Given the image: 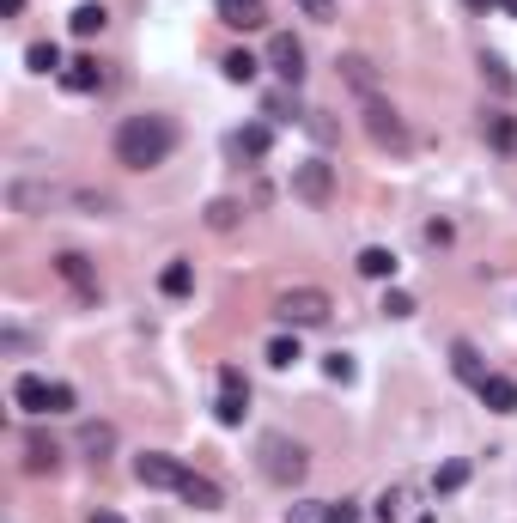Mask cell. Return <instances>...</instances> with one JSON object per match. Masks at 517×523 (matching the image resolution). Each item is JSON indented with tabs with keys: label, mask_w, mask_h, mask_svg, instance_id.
<instances>
[{
	"label": "cell",
	"mask_w": 517,
	"mask_h": 523,
	"mask_svg": "<svg viewBox=\"0 0 517 523\" xmlns=\"http://www.w3.org/2000/svg\"><path fill=\"white\" fill-rule=\"evenodd\" d=\"M171 146H177V122L171 116H128L116 128V159L128 171H153L171 159Z\"/></svg>",
	"instance_id": "cell-1"
},
{
	"label": "cell",
	"mask_w": 517,
	"mask_h": 523,
	"mask_svg": "<svg viewBox=\"0 0 517 523\" xmlns=\"http://www.w3.org/2000/svg\"><path fill=\"white\" fill-rule=\"evenodd\" d=\"M256 469L274 481V487H299L311 475V451L299 438H286V432H262L256 438Z\"/></svg>",
	"instance_id": "cell-2"
},
{
	"label": "cell",
	"mask_w": 517,
	"mask_h": 523,
	"mask_svg": "<svg viewBox=\"0 0 517 523\" xmlns=\"http://www.w3.org/2000/svg\"><path fill=\"white\" fill-rule=\"evenodd\" d=\"M329 292L323 286H286L280 298H274V317L280 323H292V329H317V323H329Z\"/></svg>",
	"instance_id": "cell-3"
},
{
	"label": "cell",
	"mask_w": 517,
	"mask_h": 523,
	"mask_svg": "<svg viewBox=\"0 0 517 523\" xmlns=\"http://www.w3.org/2000/svg\"><path fill=\"white\" fill-rule=\"evenodd\" d=\"M365 134H372V146H384V153H402L408 146V122L384 98H365Z\"/></svg>",
	"instance_id": "cell-4"
},
{
	"label": "cell",
	"mask_w": 517,
	"mask_h": 523,
	"mask_svg": "<svg viewBox=\"0 0 517 523\" xmlns=\"http://www.w3.org/2000/svg\"><path fill=\"white\" fill-rule=\"evenodd\" d=\"M292 195H299L305 207H329V201H335V165H329V159L292 165Z\"/></svg>",
	"instance_id": "cell-5"
},
{
	"label": "cell",
	"mask_w": 517,
	"mask_h": 523,
	"mask_svg": "<svg viewBox=\"0 0 517 523\" xmlns=\"http://www.w3.org/2000/svg\"><path fill=\"white\" fill-rule=\"evenodd\" d=\"M268 67L280 73L292 92H299V86H305V43L292 37V31H274V37H268Z\"/></svg>",
	"instance_id": "cell-6"
},
{
	"label": "cell",
	"mask_w": 517,
	"mask_h": 523,
	"mask_svg": "<svg viewBox=\"0 0 517 523\" xmlns=\"http://www.w3.org/2000/svg\"><path fill=\"white\" fill-rule=\"evenodd\" d=\"M213 414H219V426H244V414H250V384H244L238 365L219 371V402H213Z\"/></svg>",
	"instance_id": "cell-7"
},
{
	"label": "cell",
	"mask_w": 517,
	"mask_h": 523,
	"mask_svg": "<svg viewBox=\"0 0 517 523\" xmlns=\"http://www.w3.org/2000/svg\"><path fill=\"white\" fill-rule=\"evenodd\" d=\"M286 523H359L353 499H299L286 505Z\"/></svg>",
	"instance_id": "cell-8"
},
{
	"label": "cell",
	"mask_w": 517,
	"mask_h": 523,
	"mask_svg": "<svg viewBox=\"0 0 517 523\" xmlns=\"http://www.w3.org/2000/svg\"><path fill=\"white\" fill-rule=\"evenodd\" d=\"M134 475H140L146 487H171V493H177L189 469H183L177 457H165V451H146V457H134Z\"/></svg>",
	"instance_id": "cell-9"
},
{
	"label": "cell",
	"mask_w": 517,
	"mask_h": 523,
	"mask_svg": "<svg viewBox=\"0 0 517 523\" xmlns=\"http://www.w3.org/2000/svg\"><path fill=\"white\" fill-rule=\"evenodd\" d=\"M55 274L80 292V298H98V274H92V262H86L80 250H61V256H55Z\"/></svg>",
	"instance_id": "cell-10"
},
{
	"label": "cell",
	"mask_w": 517,
	"mask_h": 523,
	"mask_svg": "<svg viewBox=\"0 0 517 523\" xmlns=\"http://www.w3.org/2000/svg\"><path fill=\"white\" fill-rule=\"evenodd\" d=\"M219 25H232V31H262V25H268V7H262V0H219Z\"/></svg>",
	"instance_id": "cell-11"
},
{
	"label": "cell",
	"mask_w": 517,
	"mask_h": 523,
	"mask_svg": "<svg viewBox=\"0 0 517 523\" xmlns=\"http://www.w3.org/2000/svg\"><path fill=\"white\" fill-rule=\"evenodd\" d=\"M177 493H183V499H189L195 511H219V505H226V493H219V481H213V475H195V469L183 475V487H177Z\"/></svg>",
	"instance_id": "cell-12"
},
{
	"label": "cell",
	"mask_w": 517,
	"mask_h": 523,
	"mask_svg": "<svg viewBox=\"0 0 517 523\" xmlns=\"http://www.w3.org/2000/svg\"><path fill=\"white\" fill-rule=\"evenodd\" d=\"M475 396H481L493 414H517V384H511V378H499V371H487V378L475 384Z\"/></svg>",
	"instance_id": "cell-13"
},
{
	"label": "cell",
	"mask_w": 517,
	"mask_h": 523,
	"mask_svg": "<svg viewBox=\"0 0 517 523\" xmlns=\"http://www.w3.org/2000/svg\"><path fill=\"white\" fill-rule=\"evenodd\" d=\"M335 67H341V80H347V86H353L359 98H378V67L365 61V55H341Z\"/></svg>",
	"instance_id": "cell-14"
},
{
	"label": "cell",
	"mask_w": 517,
	"mask_h": 523,
	"mask_svg": "<svg viewBox=\"0 0 517 523\" xmlns=\"http://www.w3.org/2000/svg\"><path fill=\"white\" fill-rule=\"evenodd\" d=\"M61 86H67V92H98V86H104V67H98L92 55H80V61L61 67Z\"/></svg>",
	"instance_id": "cell-15"
},
{
	"label": "cell",
	"mask_w": 517,
	"mask_h": 523,
	"mask_svg": "<svg viewBox=\"0 0 517 523\" xmlns=\"http://www.w3.org/2000/svg\"><path fill=\"white\" fill-rule=\"evenodd\" d=\"M268 146H274V134H268V128L256 122V128H238V134L226 140V153H232V159H262Z\"/></svg>",
	"instance_id": "cell-16"
},
{
	"label": "cell",
	"mask_w": 517,
	"mask_h": 523,
	"mask_svg": "<svg viewBox=\"0 0 517 523\" xmlns=\"http://www.w3.org/2000/svg\"><path fill=\"white\" fill-rule=\"evenodd\" d=\"M49 396H55V384H43V378H31V371H25V378L13 384V402H19L25 414H49Z\"/></svg>",
	"instance_id": "cell-17"
},
{
	"label": "cell",
	"mask_w": 517,
	"mask_h": 523,
	"mask_svg": "<svg viewBox=\"0 0 517 523\" xmlns=\"http://www.w3.org/2000/svg\"><path fill=\"white\" fill-rule=\"evenodd\" d=\"M353 268H359V274H365V280H390V274H396V268H402V262H396V250H384V244H365V250H359V262H353Z\"/></svg>",
	"instance_id": "cell-18"
},
{
	"label": "cell",
	"mask_w": 517,
	"mask_h": 523,
	"mask_svg": "<svg viewBox=\"0 0 517 523\" xmlns=\"http://www.w3.org/2000/svg\"><path fill=\"white\" fill-rule=\"evenodd\" d=\"M55 463H61V451H55V438L31 432V438H25V469H31V475H49Z\"/></svg>",
	"instance_id": "cell-19"
},
{
	"label": "cell",
	"mask_w": 517,
	"mask_h": 523,
	"mask_svg": "<svg viewBox=\"0 0 517 523\" xmlns=\"http://www.w3.org/2000/svg\"><path fill=\"white\" fill-rule=\"evenodd\" d=\"M67 25H73V37H98V31L110 25V13L98 7V0H86V7H73V19H67Z\"/></svg>",
	"instance_id": "cell-20"
},
{
	"label": "cell",
	"mask_w": 517,
	"mask_h": 523,
	"mask_svg": "<svg viewBox=\"0 0 517 523\" xmlns=\"http://www.w3.org/2000/svg\"><path fill=\"white\" fill-rule=\"evenodd\" d=\"M159 292H165V298H189V292H195V268H189V262H171V268L159 274Z\"/></svg>",
	"instance_id": "cell-21"
},
{
	"label": "cell",
	"mask_w": 517,
	"mask_h": 523,
	"mask_svg": "<svg viewBox=\"0 0 517 523\" xmlns=\"http://www.w3.org/2000/svg\"><path fill=\"white\" fill-rule=\"evenodd\" d=\"M219 67H226V80H232V86H250V80H256V67H262V61H256L250 49H232V55H226V61H219Z\"/></svg>",
	"instance_id": "cell-22"
},
{
	"label": "cell",
	"mask_w": 517,
	"mask_h": 523,
	"mask_svg": "<svg viewBox=\"0 0 517 523\" xmlns=\"http://www.w3.org/2000/svg\"><path fill=\"white\" fill-rule=\"evenodd\" d=\"M451 365H457V378H463V384H481V378H487V371H481V353H475L469 341L451 347Z\"/></svg>",
	"instance_id": "cell-23"
},
{
	"label": "cell",
	"mask_w": 517,
	"mask_h": 523,
	"mask_svg": "<svg viewBox=\"0 0 517 523\" xmlns=\"http://www.w3.org/2000/svg\"><path fill=\"white\" fill-rule=\"evenodd\" d=\"M80 451L110 457V451H116V426H80Z\"/></svg>",
	"instance_id": "cell-24"
},
{
	"label": "cell",
	"mask_w": 517,
	"mask_h": 523,
	"mask_svg": "<svg viewBox=\"0 0 517 523\" xmlns=\"http://www.w3.org/2000/svg\"><path fill=\"white\" fill-rule=\"evenodd\" d=\"M238 219H244V207H238V201H226V195L207 201V226H213V232H232Z\"/></svg>",
	"instance_id": "cell-25"
},
{
	"label": "cell",
	"mask_w": 517,
	"mask_h": 523,
	"mask_svg": "<svg viewBox=\"0 0 517 523\" xmlns=\"http://www.w3.org/2000/svg\"><path fill=\"white\" fill-rule=\"evenodd\" d=\"M299 359H305V353H299V341H292V335H274V341H268V365H274V371H292Z\"/></svg>",
	"instance_id": "cell-26"
},
{
	"label": "cell",
	"mask_w": 517,
	"mask_h": 523,
	"mask_svg": "<svg viewBox=\"0 0 517 523\" xmlns=\"http://www.w3.org/2000/svg\"><path fill=\"white\" fill-rule=\"evenodd\" d=\"M323 378H329V384H353V378H359L353 353H329V359H323Z\"/></svg>",
	"instance_id": "cell-27"
},
{
	"label": "cell",
	"mask_w": 517,
	"mask_h": 523,
	"mask_svg": "<svg viewBox=\"0 0 517 523\" xmlns=\"http://www.w3.org/2000/svg\"><path fill=\"white\" fill-rule=\"evenodd\" d=\"M25 61H31V73H61V49L55 43H31Z\"/></svg>",
	"instance_id": "cell-28"
},
{
	"label": "cell",
	"mask_w": 517,
	"mask_h": 523,
	"mask_svg": "<svg viewBox=\"0 0 517 523\" xmlns=\"http://www.w3.org/2000/svg\"><path fill=\"white\" fill-rule=\"evenodd\" d=\"M487 134H493V146H505V153L517 146V122H511L505 110H493V116H487Z\"/></svg>",
	"instance_id": "cell-29"
},
{
	"label": "cell",
	"mask_w": 517,
	"mask_h": 523,
	"mask_svg": "<svg viewBox=\"0 0 517 523\" xmlns=\"http://www.w3.org/2000/svg\"><path fill=\"white\" fill-rule=\"evenodd\" d=\"M463 481H469V463H445V469L432 475V487H438V493H457Z\"/></svg>",
	"instance_id": "cell-30"
},
{
	"label": "cell",
	"mask_w": 517,
	"mask_h": 523,
	"mask_svg": "<svg viewBox=\"0 0 517 523\" xmlns=\"http://www.w3.org/2000/svg\"><path fill=\"white\" fill-rule=\"evenodd\" d=\"M268 116H280V122H299V98H292V92H268Z\"/></svg>",
	"instance_id": "cell-31"
},
{
	"label": "cell",
	"mask_w": 517,
	"mask_h": 523,
	"mask_svg": "<svg viewBox=\"0 0 517 523\" xmlns=\"http://www.w3.org/2000/svg\"><path fill=\"white\" fill-rule=\"evenodd\" d=\"M292 7H299L305 19H317V25H329V19H335V7H341V0H292Z\"/></svg>",
	"instance_id": "cell-32"
},
{
	"label": "cell",
	"mask_w": 517,
	"mask_h": 523,
	"mask_svg": "<svg viewBox=\"0 0 517 523\" xmlns=\"http://www.w3.org/2000/svg\"><path fill=\"white\" fill-rule=\"evenodd\" d=\"M384 317H414V298H408L402 286H390V292H384Z\"/></svg>",
	"instance_id": "cell-33"
},
{
	"label": "cell",
	"mask_w": 517,
	"mask_h": 523,
	"mask_svg": "<svg viewBox=\"0 0 517 523\" xmlns=\"http://www.w3.org/2000/svg\"><path fill=\"white\" fill-rule=\"evenodd\" d=\"M481 67H487V73H493V86H505V92H511V67H505V61H499V55H481Z\"/></svg>",
	"instance_id": "cell-34"
},
{
	"label": "cell",
	"mask_w": 517,
	"mask_h": 523,
	"mask_svg": "<svg viewBox=\"0 0 517 523\" xmlns=\"http://www.w3.org/2000/svg\"><path fill=\"white\" fill-rule=\"evenodd\" d=\"M49 414H73V384H55V396H49Z\"/></svg>",
	"instance_id": "cell-35"
},
{
	"label": "cell",
	"mask_w": 517,
	"mask_h": 523,
	"mask_svg": "<svg viewBox=\"0 0 517 523\" xmlns=\"http://www.w3.org/2000/svg\"><path fill=\"white\" fill-rule=\"evenodd\" d=\"M305 122H311V134H317V140H335V122H329V116H323V110H311V116H305Z\"/></svg>",
	"instance_id": "cell-36"
},
{
	"label": "cell",
	"mask_w": 517,
	"mask_h": 523,
	"mask_svg": "<svg viewBox=\"0 0 517 523\" xmlns=\"http://www.w3.org/2000/svg\"><path fill=\"white\" fill-rule=\"evenodd\" d=\"M0 13H7V19H19V13H25V0H0Z\"/></svg>",
	"instance_id": "cell-37"
},
{
	"label": "cell",
	"mask_w": 517,
	"mask_h": 523,
	"mask_svg": "<svg viewBox=\"0 0 517 523\" xmlns=\"http://www.w3.org/2000/svg\"><path fill=\"white\" fill-rule=\"evenodd\" d=\"M92 523H122V517L116 511H92Z\"/></svg>",
	"instance_id": "cell-38"
},
{
	"label": "cell",
	"mask_w": 517,
	"mask_h": 523,
	"mask_svg": "<svg viewBox=\"0 0 517 523\" xmlns=\"http://www.w3.org/2000/svg\"><path fill=\"white\" fill-rule=\"evenodd\" d=\"M499 7H505V13H511V19H517V0H499Z\"/></svg>",
	"instance_id": "cell-39"
},
{
	"label": "cell",
	"mask_w": 517,
	"mask_h": 523,
	"mask_svg": "<svg viewBox=\"0 0 517 523\" xmlns=\"http://www.w3.org/2000/svg\"><path fill=\"white\" fill-rule=\"evenodd\" d=\"M469 7H499V0H469Z\"/></svg>",
	"instance_id": "cell-40"
}]
</instances>
